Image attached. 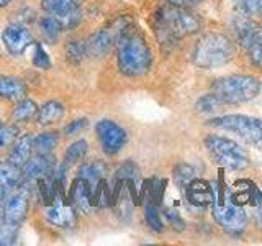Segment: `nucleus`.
<instances>
[{
	"label": "nucleus",
	"mask_w": 262,
	"mask_h": 246,
	"mask_svg": "<svg viewBox=\"0 0 262 246\" xmlns=\"http://www.w3.org/2000/svg\"><path fill=\"white\" fill-rule=\"evenodd\" d=\"M95 130H97V136L100 139L103 151L110 156L121 151V148L128 141L126 131L113 120H100L97 123Z\"/></svg>",
	"instance_id": "obj_7"
},
{
	"label": "nucleus",
	"mask_w": 262,
	"mask_h": 246,
	"mask_svg": "<svg viewBox=\"0 0 262 246\" xmlns=\"http://www.w3.org/2000/svg\"><path fill=\"white\" fill-rule=\"evenodd\" d=\"M260 220H262V209H260Z\"/></svg>",
	"instance_id": "obj_42"
},
{
	"label": "nucleus",
	"mask_w": 262,
	"mask_h": 246,
	"mask_svg": "<svg viewBox=\"0 0 262 246\" xmlns=\"http://www.w3.org/2000/svg\"><path fill=\"white\" fill-rule=\"evenodd\" d=\"M87 151H89V145L85 139H79V141L72 143L68 150H66V154H64L66 164H74V162L82 161L85 158Z\"/></svg>",
	"instance_id": "obj_26"
},
{
	"label": "nucleus",
	"mask_w": 262,
	"mask_h": 246,
	"mask_svg": "<svg viewBox=\"0 0 262 246\" xmlns=\"http://www.w3.org/2000/svg\"><path fill=\"white\" fill-rule=\"evenodd\" d=\"M18 235V225L2 220L0 223V244H13Z\"/></svg>",
	"instance_id": "obj_30"
},
{
	"label": "nucleus",
	"mask_w": 262,
	"mask_h": 246,
	"mask_svg": "<svg viewBox=\"0 0 262 246\" xmlns=\"http://www.w3.org/2000/svg\"><path fill=\"white\" fill-rule=\"evenodd\" d=\"M87 125H89L87 118H79V120H74V121H71V123H69L68 127H66L64 133H66V135H76V133H79L80 130H84Z\"/></svg>",
	"instance_id": "obj_37"
},
{
	"label": "nucleus",
	"mask_w": 262,
	"mask_h": 246,
	"mask_svg": "<svg viewBox=\"0 0 262 246\" xmlns=\"http://www.w3.org/2000/svg\"><path fill=\"white\" fill-rule=\"evenodd\" d=\"M10 2H12V0H0V8H2V7H7Z\"/></svg>",
	"instance_id": "obj_41"
},
{
	"label": "nucleus",
	"mask_w": 262,
	"mask_h": 246,
	"mask_svg": "<svg viewBox=\"0 0 262 246\" xmlns=\"http://www.w3.org/2000/svg\"><path fill=\"white\" fill-rule=\"evenodd\" d=\"M57 135L53 131H46V133H39L33 138V146H35L36 153L39 154H49L57 146Z\"/></svg>",
	"instance_id": "obj_24"
},
{
	"label": "nucleus",
	"mask_w": 262,
	"mask_h": 246,
	"mask_svg": "<svg viewBox=\"0 0 262 246\" xmlns=\"http://www.w3.org/2000/svg\"><path fill=\"white\" fill-rule=\"evenodd\" d=\"M144 217H146L147 225H149V227L154 230V232L161 233L162 230H164V223H162L161 215H159V212H158V205H156L154 202H149V203L146 205V213H144Z\"/></svg>",
	"instance_id": "obj_29"
},
{
	"label": "nucleus",
	"mask_w": 262,
	"mask_h": 246,
	"mask_svg": "<svg viewBox=\"0 0 262 246\" xmlns=\"http://www.w3.org/2000/svg\"><path fill=\"white\" fill-rule=\"evenodd\" d=\"M193 174H195V171H193L190 166H187V164H180V166H179V168L176 169V172H174L177 184H179V186H182V187H187L188 182L195 179Z\"/></svg>",
	"instance_id": "obj_34"
},
{
	"label": "nucleus",
	"mask_w": 262,
	"mask_h": 246,
	"mask_svg": "<svg viewBox=\"0 0 262 246\" xmlns=\"http://www.w3.org/2000/svg\"><path fill=\"white\" fill-rule=\"evenodd\" d=\"M210 125L220 130L231 131L233 135L243 138L244 141L262 146V120L249 115H225V117L213 118Z\"/></svg>",
	"instance_id": "obj_5"
},
{
	"label": "nucleus",
	"mask_w": 262,
	"mask_h": 246,
	"mask_svg": "<svg viewBox=\"0 0 262 246\" xmlns=\"http://www.w3.org/2000/svg\"><path fill=\"white\" fill-rule=\"evenodd\" d=\"M39 30L48 39H56L57 35H59L61 31H64L59 18H57L56 15H51V13H49L48 16H43V18L39 20Z\"/></svg>",
	"instance_id": "obj_25"
},
{
	"label": "nucleus",
	"mask_w": 262,
	"mask_h": 246,
	"mask_svg": "<svg viewBox=\"0 0 262 246\" xmlns=\"http://www.w3.org/2000/svg\"><path fill=\"white\" fill-rule=\"evenodd\" d=\"M118 43V68L129 77L143 76L152 64V53L141 33L133 28H125L117 39Z\"/></svg>",
	"instance_id": "obj_1"
},
{
	"label": "nucleus",
	"mask_w": 262,
	"mask_h": 246,
	"mask_svg": "<svg viewBox=\"0 0 262 246\" xmlns=\"http://www.w3.org/2000/svg\"><path fill=\"white\" fill-rule=\"evenodd\" d=\"M21 176L23 174L20 172V168L13 166L10 162L4 164V166H0V187H5L8 191V189L18 186Z\"/></svg>",
	"instance_id": "obj_23"
},
{
	"label": "nucleus",
	"mask_w": 262,
	"mask_h": 246,
	"mask_svg": "<svg viewBox=\"0 0 262 246\" xmlns=\"http://www.w3.org/2000/svg\"><path fill=\"white\" fill-rule=\"evenodd\" d=\"M118 180H136L139 179V168L133 161H126L125 164H121V166L117 169V174H115Z\"/></svg>",
	"instance_id": "obj_31"
},
{
	"label": "nucleus",
	"mask_w": 262,
	"mask_h": 246,
	"mask_svg": "<svg viewBox=\"0 0 262 246\" xmlns=\"http://www.w3.org/2000/svg\"><path fill=\"white\" fill-rule=\"evenodd\" d=\"M54 169V158L49 154H36L35 158H30L28 162L21 168V174L27 180H38L48 174H51Z\"/></svg>",
	"instance_id": "obj_11"
},
{
	"label": "nucleus",
	"mask_w": 262,
	"mask_h": 246,
	"mask_svg": "<svg viewBox=\"0 0 262 246\" xmlns=\"http://www.w3.org/2000/svg\"><path fill=\"white\" fill-rule=\"evenodd\" d=\"M36 113H38V105L33 100H30V98H21V100H18V104L15 105V109L12 112V118L15 121L25 123L31 120Z\"/></svg>",
	"instance_id": "obj_22"
},
{
	"label": "nucleus",
	"mask_w": 262,
	"mask_h": 246,
	"mask_svg": "<svg viewBox=\"0 0 262 246\" xmlns=\"http://www.w3.org/2000/svg\"><path fill=\"white\" fill-rule=\"evenodd\" d=\"M33 66L38 69H49L51 68V59H49V54L46 53V49L41 46L39 43L35 45V53H33Z\"/></svg>",
	"instance_id": "obj_32"
},
{
	"label": "nucleus",
	"mask_w": 262,
	"mask_h": 246,
	"mask_svg": "<svg viewBox=\"0 0 262 246\" xmlns=\"http://www.w3.org/2000/svg\"><path fill=\"white\" fill-rule=\"evenodd\" d=\"M85 53H87L85 45H82L77 39L68 41V45H66V57H68V61L72 64H79L84 59Z\"/></svg>",
	"instance_id": "obj_27"
},
{
	"label": "nucleus",
	"mask_w": 262,
	"mask_h": 246,
	"mask_svg": "<svg viewBox=\"0 0 262 246\" xmlns=\"http://www.w3.org/2000/svg\"><path fill=\"white\" fill-rule=\"evenodd\" d=\"M2 41L12 56H20L27 51L30 45H33V36L30 30L21 25H8L2 31Z\"/></svg>",
	"instance_id": "obj_9"
},
{
	"label": "nucleus",
	"mask_w": 262,
	"mask_h": 246,
	"mask_svg": "<svg viewBox=\"0 0 262 246\" xmlns=\"http://www.w3.org/2000/svg\"><path fill=\"white\" fill-rule=\"evenodd\" d=\"M105 174H106V168H105V164L100 162V161H94V162L84 164V166H82L80 171H79V177L85 179L92 187L100 179H103Z\"/></svg>",
	"instance_id": "obj_21"
},
{
	"label": "nucleus",
	"mask_w": 262,
	"mask_h": 246,
	"mask_svg": "<svg viewBox=\"0 0 262 246\" xmlns=\"http://www.w3.org/2000/svg\"><path fill=\"white\" fill-rule=\"evenodd\" d=\"M237 5H239L244 12L256 13L262 8V0H237Z\"/></svg>",
	"instance_id": "obj_36"
},
{
	"label": "nucleus",
	"mask_w": 262,
	"mask_h": 246,
	"mask_svg": "<svg viewBox=\"0 0 262 246\" xmlns=\"http://www.w3.org/2000/svg\"><path fill=\"white\" fill-rule=\"evenodd\" d=\"M117 39H118V33L115 30L113 31L112 30L97 31L89 38V41L85 43L87 54L94 56V57H103L112 49L113 43Z\"/></svg>",
	"instance_id": "obj_12"
},
{
	"label": "nucleus",
	"mask_w": 262,
	"mask_h": 246,
	"mask_svg": "<svg viewBox=\"0 0 262 246\" xmlns=\"http://www.w3.org/2000/svg\"><path fill=\"white\" fill-rule=\"evenodd\" d=\"M90 197H92V186H90L85 179L77 177L69 189L68 199L71 200V205L82 212H87L90 207H92Z\"/></svg>",
	"instance_id": "obj_14"
},
{
	"label": "nucleus",
	"mask_w": 262,
	"mask_h": 246,
	"mask_svg": "<svg viewBox=\"0 0 262 246\" xmlns=\"http://www.w3.org/2000/svg\"><path fill=\"white\" fill-rule=\"evenodd\" d=\"M234 56V48L231 39L220 33H210L200 38L195 45L192 59L196 68L202 69H215L225 66Z\"/></svg>",
	"instance_id": "obj_3"
},
{
	"label": "nucleus",
	"mask_w": 262,
	"mask_h": 246,
	"mask_svg": "<svg viewBox=\"0 0 262 246\" xmlns=\"http://www.w3.org/2000/svg\"><path fill=\"white\" fill-rule=\"evenodd\" d=\"M33 148H35L33 146V136L30 133L20 136L18 139H15L12 151H10V154H8V162L21 169L25 164L28 162V159L31 158Z\"/></svg>",
	"instance_id": "obj_16"
},
{
	"label": "nucleus",
	"mask_w": 262,
	"mask_h": 246,
	"mask_svg": "<svg viewBox=\"0 0 262 246\" xmlns=\"http://www.w3.org/2000/svg\"><path fill=\"white\" fill-rule=\"evenodd\" d=\"M249 57L254 66H262V30H257L256 35L248 45Z\"/></svg>",
	"instance_id": "obj_28"
},
{
	"label": "nucleus",
	"mask_w": 262,
	"mask_h": 246,
	"mask_svg": "<svg viewBox=\"0 0 262 246\" xmlns=\"http://www.w3.org/2000/svg\"><path fill=\"white\" fill-rule=\"evenodd\" d=\"M167 2H170L172 5L184 7V5H196L199 2H202V0H167Z\"/></svg>",
	"instance_id": "obj_39"
},
{
	"label": "nucleus",
	"mask_w": 262,
	"mask_h": 246,
	"mask_svg": "<svg viewBox=\"0 0 262 246\" xmlns=\"http://www.w3.org/2000/svg\"><path fill=\"white\" fill-rule=\"evenodd\" d=\"M18 128L13 125H0V150L15 143Z\"/></svg>",
	"instance_id": "obj_33"
},
{
	"label": "nucleus",
	"mask_w": 262,
	"mask_h": 246,
	"mask_svg": "<svg viewBox=\"0 0 262 246\" xmlns=\"http://www.w3.org/2000/svg\"><path fill=\"white\" fill-rule=\"evenodd\" d=\"M200 20L180 5H167L156 15V31L164 43H174L200 30Z\"/></svg>",
	"instance_id": "obj_2"
},
{
	"label": "nucleus",
	"mask_w": 262,
	"mask_h": 246,
	"mask_svg": "<svg viewBox=\"0 0 262 246\" xmlns=\"http://www.w3.org/2000/svg\"><path fill=\"white\" fill-rule=\"evenodd\" d=\"M205 145H207L208 151L221 166L229 168V169L248 168V164H249L248 156H246L243 148L239 145H236L234 141H231V139L218 136V135H211L205 139Z\"/></svg>",
	"instance_id": "obj_6"
},
{
	"label": "nucleus",
	"mask_w": 262,
	"mask_h": 246,
	"mask_svg": "<svg viewBox=\"0 0 262 246\" xmlns=\"http://www.w3.org/2000/svg\"><path fill=\"white\" fill-rule=\"evenodd\" d=\"M84 0H43L41 7L43 10L51 15H68L80 10V5Z\"/></svg>",
	"instance_id": "obj_19"
},
{
	"label": "nucleus",
	"mask_w": 262,
	"mask_h": 246,
	"mask_svg": "<svg viewBox=\"0 0 262 246\" xmlns=\"http://www.w3.org/2000/svg\"><path fill=\"white\" fill-rule=\"evenodd\" d=\"M27 212H28V194L25 189H20L18 192L13 194L5 202L2 218L5 221H10V223L20 225L27 218Z\"/></svg>",
	"instance_id": "obj_10"
},
{
	"label": "nucleus",
	"mask_w": 262,
	"mask_h": 246,
	"mask_svg": "<svg viewBox=\"0 0 262 246\" xmlns=\"http://www.w3.org/2000/svg\"><path fill=\"white\" fill-rule=\"evenodd\" d=\"M27 95V86L18 77L13 76H0V98L4 100H21Z\"/></svg>",
	"instance_id": "obj_17"
},
{
	"label": "nucleus",
	"mask_w": 262,
	"mask_h": 246,
	"mask_svg": "<svg viewBox=\"0 0 262 246\" xmlns=\"http://www.w3.org/2000/svg\"><path fill=\"white\" fill-rule=\"evenodd\" d=\"M0 125H2V121H0Z\"/></svg>",
	"instance_id": "obj_43"
},
{
	"label": "nucleus",
	"mask_w": 262,
	"mask_h": 246,
	"mask_svg": "<svg viewBox=\"0 0 262 246\" xmlns=\"http://www.w3.org/2000/svg\"><path fill=\"white\" fill-rule=\"evenodd\" d=\"M64 105L57 100H49L43 104L41 109H38V123L41 127L53 125L64 117Z\"/></svg>",
	"instance_id": "obj_18"
},
{
	"label": "nucleus",
	"mask_w": 262,
	"mask_h": 246,
	"mask_svg": "<svg viewBox=\"0 0 262 246\" xmlns=\"http://www.w3.org/2000/svg\"><path fill=\"white\" fill-rule=\"evenodd\" d=\"M187 197L192 205L195 207H207L210 205L215 197H213V189L208 182H205L202 179H193L187 186Z\"/></svg>",
	"instance_id": "obj_15"
},
{
	"label": "nucleus",
	"mask_w": 262,
	"mask_h": 246,
	"mask_svg": "<svg viewBox=\"0 0 262 246\" xmlns=\"http://www.w3.org/2000/svg\"><path fill=\"white\" fill-rule=\"evenodd\" d=\"M213 217L218 223L228 232H243L248 218H246V212L236 203H223V200L216 202L213 205Z\"/></svg>",
	"instance_id": "obj_8"
},
{
	"label": "nucleus",
	"mask_w": 262,
	"mask_h": 246,
	"mask_svg": "<svg viewBox=\"0 0 262 246\" xmlns=\"http://www.w3.org/2000/svg\"><path fill=\"white\" fill-rule=\"evenodd\" d=\"M220 105H223L220 100H218V97L215 94H208V95H203L199 102H196V109H199V112H211V110H215L216 107Z\"/></svg>",
	"instance_id": "obj_35"
},
{
	"label": "nucleus",
	"mask_w": 262,
	"mask_h": 246,
	"mask_svg": "<svg viewBox=\"0 0 262 246\" xmlns=\"http://www.w3.org/2000/svg\"><path fill=\"white\" fill-rule=\"evenodd\" d=\"M166 217L169 218V221H170V223L172 225H174L176 228H182V220H180V217L177 215V213L176 212H172V210H167L166 212Z\"/></svg>",
	"instance_id": "obj_38"
},
{
	"label": "nucleus",
	"mask_w": 262,
	"mask_h": 246,
	"mask_svg": "<svg viewBox=\"0 0 262 246\" xmlns=\"http://www.w3.org/2000/svg\"><path fill=\"white\" fill-rule=\"evenodd\" d=\"M46 220L54 227L59 228H72L76 225V212L74 207L68 203H53L46 210Z\"/></svg>",
	"instance_id": "obj_13"
},
{
	"label": "nucleus",
	"mask_w": 262,
	"mask_h": 246,
	"mask_svg": "<svg viewBox=\"0 0 262 246\" xmlns=\"http://www.w3.org/2000/svg\"><path fill=\"white\" fill-rule=\"evenodd\" d=\"M257 25L254 23L252 20H249L248 16H237L234 20V31H236V36L237 39L241 41L243 45L248 46L249 41L252 39V36L257 33Z\"/></svg>",
	"instance_id": "obj_20"
},
{
	"label": "nucleus",
	"mask_w": 262,
	"mask_h": 246,
	"mask_svg": "<svg viewBox=\"0 0 262 246\" xmlns=\"http://www.w3.org/2000/svg\"><path fill=\"white\" fill-rule=\"evenodd\" d=\"M260 92V80L252 76H228L215 80L213 94L221 104H243L249 102Z\"/></svg>",
	"instance_id": "obj_4"
},
{
	"label": "nucleus",
	"mask_w": 262,
	"mask_h": 246,
	"mask_svg": "<svg viewBox=\"0 0 262 246\" xmlns=\"http://www.w3.org/2000/svg\"><path fill=\"white\" fill-rule=\"evenodd\" d=\"M5 194H7V189H5V187H0V210H2V205H4Z\"/></svg>",
	"instance_id": "obj_40"
}]
</instances>
